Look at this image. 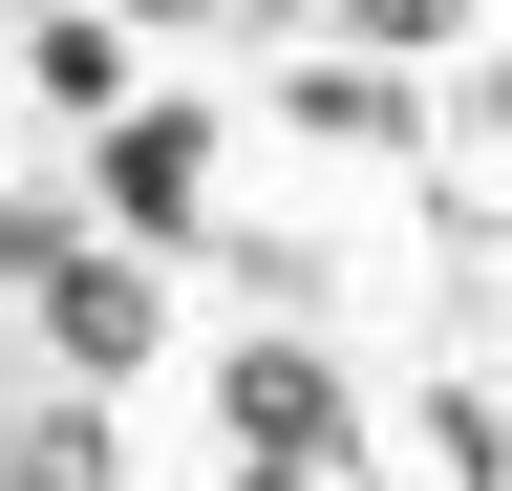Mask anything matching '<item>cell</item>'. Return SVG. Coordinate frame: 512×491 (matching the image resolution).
I'll return each instance as SVG.
<instances>
[{
  "label": "cell",
  "mask_w": 512,
  "mask_h": 491,
  "mask_svg": "<svg viewBox=\"0 0 512 491\" xmlns=\"http://www.w3.org/2000/svg\"><path fill=\"white\" fill-rule=\"evenodd\" d=\"M128 22H192V0H128Z\"/></svg>",
  "instance_id": "obj_7"
},
{
  "label": "cell",
  "mask_w": 512,
  "mask_h": 491,
  "mask_svg": "<svg viewBox=\"0 0 512 491\" xmlns=\"http://www.w3.org/2000/svg\"><path fill=\"white\" fill-rule=\"evenodd\" d=\"M0 235H22V278H43V342L86 363V385H150V278H128V257H86L64 214H0Z\"/></svg>",
  "instance_id": "obj_1"
},
{
  "label": "cell",
  "mask_w": 512,
  "mask_h": 491,
  "mask_svg": "<svg viewBox=\"0 0 512 491\" xmlns=\"http://www.w3.org/2000/svg\"><path fill=\"white\" fill-rule=\"evenodd\" d=\"M22 86L107 129V107H128V22H107V0H64V22H22Z\"/></svg>",
  "instance_id": "obj_4"
},
{
  "label": "cell",
  "mask_w": 512,
  "mask_h": 491,
  "mask_svg": "<svg viewBox=\"0 0 512 491\" xmlns=\"http://www.w3.org/2000/svg\"><path fill=\"white\" fill-rule=\"evenodd\" d=\"M235 491H299V470H278V449H235Z\"/></svg>",
  "instance_id": "obj_6"
},
{
  "label": "cell",
  "mask_w": 512,
  "mask_h": 491,
  "mask_svg": "<svg viewBox=\"0 0 512 491\" xmlns=\"http://www.w3.org/2000/svg\"><path fill=\"white\" fill-rule=\"evenodd\" d=\"M448 22H470V0H363V43H406V65H427Z\"/></svg>",
  "instance_id": "obj_5"
},
{
  "label": "cell",
  "mask_w": 512,
  "mask_h": 491,
  "mask_svg": "<svg viewBox=\"0 0 512 491\" xmlns=\"http://www.w3.org/2000/svg\"><path fill=\"white\" fill-rule=\"evenodd\" d=\"M192 193H214V129H192V107H107V214L192 235Z\"/></svg>",
  "instance_id": "obj_3"
},
{
  "label": "cell",
  "mask_w": 512,
  "mask_h": 491,
  "mask_svg": "<svg viewBox=\"0 0 512 491\" xmlns=\"http://www.w3.org/2000/svg\"><path fill=\"white\" fill-rule=\"evenodd\" d=\"M235 449H278V470H342V363H320V342H235Z\"/></svg>",
  "instance_id": "obj_2"
}]
</instances>
